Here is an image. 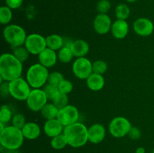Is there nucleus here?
<instances>
[{
    "label": "nucleus",
    "instance_id": "obj_40",
    "mask_svg": "<svg viewBox=\"0 0 154 153\" xmlns=\"http://www.w3.org/2000/svg\"><path fill=\"white\" fill-rule=\"evenodd\" d=\"M146 152V150L144 147L142 146H140L138 147L135 150V153H145Z\"/></svg>",
    "mask_w": 154,
    "mask_h": 153
},
{
    "label": "nucleus",
    "instance_id": "obj_19",
    "mask_svg": "<svg viewBox=\"0 0 154 153\" xmlns=\"http://www.w3.org/2000/svg\"><path fill=\"white\" fill-rule=\"evenodd\" d=\"M71 50L73 52L74 56L77 58H81V57H85V56L88 53L90 50V46L86 40L78 39L74 40L71 46Z\"/></svg>",
    "mask_w": 154,
    "mask_h": 153
},
{
    "label": "nucleus",
    "instance_id": "obj_5",
    "mask_svg": "<svg viewBox=\"0 0 154 153\" xmlns=\"http://www.w3.org/2000/svg\"><path fill=\"white\" fill-rule=\"evenodd\" d=\"M3 37L11 47L23 46L26 40V33L24 28L16 24L6 26L3 30Z\"/></svg>",
    "mask_w": 154,
    "mask_h": 153
},
{
    "label": "nucleus",
    "instance_id": "obj_2",
    "mask_svg": "<svg viewBox=\"0 0 154 153\" xmlns=\"http://www.w3.org/2000/svg\"><path fill=\"white\" fill-rule=\"evenodd\" d=\"M63 134L66 136L68 145L72 148L84 146L89 141L88 128L78 122L65 127Z\"/></svg>",
    "mask_w": 154,
    "mask_h": 153
},
{
    "label": "nucleus",
    "instance_id": "obj_25",
    "mask_svg": "<svg viewBox=\"0 0 154 153\" xmlns=\"http://www.w3.org/2000/svg\"><path fill=\"white\" fill-rule=\"evenodd\" d=\"M13 14L12 9L7 5L2 6L0 8V22L2 25H8L11 21Z\"/></svg>",
    "mask_w": 154,
    "mask_h": 153
},
{
    "label": "nucleus",
    "instance_id": "obj_4",
    "mask_svg": "<svg viewBox=\"0 0 154 153\" xmlns=\"http://www.w3.org/2000/svg\"><path fill=\"white\" fill-rule=\"evenodd\" d=\"M49 71L46 67L36 63L29 68L26 74V80L31 88H41L48 82Z\"/></svg>",
    "mask_w": 154,
    "mask_h": 153
},
{
    "label": "nucleus",
    "instance_id": "obj_16",
    "mask_svg": "<svg viewBox=\"0 0 154 153\" xmlns=\"http://www.w3.org/2000/svg\"><path fill=\"white\" fill-rule=\"evenodd\" d=\"M58 56L55 50L47 47L38 55V61L41 64L47 68L53 67L57 63Z\"/></svg>",
    "mask_w": 154,
    "mask_h": 153
},
{
    "label": "nucleus",
    "instance_id": "obj_14",
    "mask_svg": "<svg viewBox=\"0 0 154 153\" xmlns=\"http://www.w3.org/2000/svg\"><path fill=\"white\" fill-rule=\"evenodd\" d=\"M106 130L102 124L95 123L88 128V140L91 143L98 144L104 140Z\"/></svg>",
    "mask_w": 154,
    "mask_h": 153
},
{
    "label": "nucleus",
    "instance_id": "obj_3",
    "mask_svg": "<svg viewBox=\"0 0 154 153\" xmlns=\"http://www.w3.org/2000/svg\"><path fill=\"white\" fill-rule=\"evenodd\" d=\"M24 139L21 129L13 125L6 126L0 131V143L4 149L18 150L22 146Z\"/></svg>",
    "mask_w": 154,
    "mask_h": 153
},
{
    "label": "nucleus",
    "instance_id": "obj_37",
    "mask_svg": "<svg viewBox=\"0 0 154 153\" xmlns=\"http://www.w3.org/2000/svg\"><path fill=\"white\" fill-rule=\"evenodd\" d=\"M23 0H5V4L8 7L14 9H17L22 5Z\"/></svg>",
    "mask_w": 154,
    "mask_h": 153
},
{
    "label": "nucleus",
    "instance_id": "obj_32",
    "mask_svg": "<svg viewBox=\"0 0 154 153\" xmlns=\"http://www.w3.org/2000/svg\"><path fill=\"white\" fill-rule=\"evenodd\" d=\"M42 89L44 90L45 93L46 94L47 97H48V100H53V99L57 96V94L60 92L58 87L55 86L51 84H47Z\"/></svg>",
    "mask_w": 154,
    "mask_h": 153
},
{
    "label": "nucleus",
    "instance_id": "obj_33",
    "mask_svg": "<svg viewBox=\"0 0 154 153\" xmlns=\"http://www.w3.org/2000/svg\"><path fill=\"white\" fill-rule=\"evenodd\" d=\"M12 125L17 128L19 129H22L23 127L25 125L26 118L22 113H16L13 116V118L11 120Z\"/></svg>",
    "mask_w": 154,
    "mask_h": 153
},
{
    "label": "nucleus",
    "instance_id": "obj_39",
    "mask_svg": "<svg viewBox=\"0 0 154 153\" xmlns=\"http://www.w3.org/2000/svg\"><path fill=\"white\" fill-rule=\"evenodd\" d=\"M73 42H74V40H72V39L70 38H69V37L63 38V47L71 48V46H72Z\"/></svg>",
    "mask_w": 154,
    "mask_h": 153
},
{
    "label": "nucleus",
    "instance_id": "obj_21",
    "mask_svg": "<svg viewBox=\"0 0 154 153\" xmlns=\"http://www.w3.org/2000/svg\"><path fill=\"white\" fill-rule=\"evenodd\" d=\"M59 110H60L52 102V103H47L40 112L45 119L50 120L53 118H57Z\"/></svg>",
    "mask_w": 154,
    "mask_h": 153
},
{
    "label": "nucleus",
    "instance_id": "obj_22",
    "mask_svg": "<svg viewBox=\"0 0 154 153\" xmlns=\"http://www.w3.org/2000/svg\"><path fill=\"white\" fill-rule=\"evenodd\" d=\"M47 47L54 50H59L63 47V38L57 34L48 35L46 38Z\"/></svg>",
    "mask_w": 154,
    "mask_h": 153
},
{
    "label": "nucleus",
    "instance_id": "obj_43",
    "mask_svg": "<svg viewBox=\"0 0 154 153\" xmlns=\"http://www.w3.org/2000/svg\"><path fill=\"white\" fill-rule=\"evenodd\" d=\"M152 153H154V149L153 150V152H152Z\"/></svg>",
    "mask_w": 154,
    "mask_h": 153
},
{
    "label": "nucleus",
    "instance_id": "obj_30",
    "mask_svg": "<svg viewBox=\"0 0 154 153\" xmlns=\"http://www.w3.org/2000/svg\"><path fill=\"white\" fill-rule=\"evenodd\" d=\"M108 70V64L105 61L96 60L93 63V73L103 75Z\"/></svg>",
    "mask_w": 154,
    "mask_h": 153
},
{
    "label": "nucleus",
    "instance_id": "obj_26",
    "mask_svg": "<svg viewBox=\"0 0 154 153\" xmlns=\"http://www.w3.org/2000/svg\"><path fill=\"white\" fill-rule=\"evenodd\" d=\"M12 54L21 62H24L28 59L30 53L25 46H20L13 48Z\"/></svg>",
    "mask_w": 154,
    "mask_h": 153
},
{
    "label": "nucleus",
    "instance_id": "obj_7",
    "mask_svg": "<svg viewBox=\"0 0 154 153\" xmlns=\"http://www.w3.org/2000/svg\"><path fill=\"white\" fill-rule=\"evenodd\" d=\"M132 124L130 122L123 116L114 117L108 125L110 134L115 138H122L128 135Z\"/></svg>",
    "mask_w": 154,
    "mask_h": 153
},
{
    "label": "nucleus",
    "instance_id": "obj_20",
    "mask_svg": "<svg viewBox=\"0 0 154 153\" xmlns=\"http://www.w3.org/2000/svg\"><path fill=\"white\" fill-rule=\"evenodd\" d=\"M86 80L87 87L92 91H100L105 86V79L102 75L98 74L93 73Z\"/></svg>",
    "mask_w": 154,
    "mask_h": 153
},
{
    "label": "nucleus",
    "instance_id": "obj_8",
    "mask_svg": "<svg viewBox=\"0 0 154 153\" xmlns=\"http://www.w3.org/2000/svg\"><path fill=\"white\" fill-rule=\"evenodd\" d=\"M48 97L42 88H33L26 99V105L30 110L38 112L48 103Z\"/></svg>",
    "mask_w": 154,
    "mask_h": 153
},
{
    "label": "nucleus",
    "instance_id": "obj_15",
    "mask_svg": "<svg viewBox=\"0 0 154 153\" xmlns=\"http://www.w3.org/2000/svg\"><path fill=\"white\" fill-rule=\"evenodd\" d=\"M64 126L57 118L47 120L44 124V132L49 137L53 138L61 134L64 130Z\"/></svg>",
    "mask_w": 154,
    "mask_h": 153
},
{
    "label": "nucleus",
    "instance_id": "obj_17",
    "mask_svg": "<svg viewBox=\"0 0 154 153\" xmlns=\"http://www.w3.org/2000/svg\"><path fill=\"white\" fill-rule=\"evenodd\" d=\"M111 34L115 38L123 39L129 32V24L126 20H117L111 26Z\"/></svg>",
    "mask_w": 154,
    "mask_h": 153
},
{
    "label": "nucleus",
    "instance_id": "obj_12",
    "mask_svg": "<svg viewBox=\"0 0 154 153\" xmlns=\"http://www.w3.org/2000/svg\"><path fill=\"white\" fill-rule=\"evenodd\" d=\"M112 22L107 14H99L93 21V28L99 34H105L111 29Z\"/></svg>",
    "mask_w": 154,
    "mask_h": 153
},
{
    "label": "nucleus",
    "instance_id": "obj_9",
    "mask_svg": "<svg viewBox=\"0 0 154 153\" xmlns=\"http://www.w3.org/2000/svg\"><path fill=\"white\" fill-rule=\"evenodd\" d=\"M72 71L78 79L87 80L93 74V63L86 57L76 58L72 64Z\"/></svg>",
    "mask_w": 154,
    "mask_h": 153
},
{
    "label": "nucleus",
    "instance_id": "obj_6",
    "mask_svg": "<svg viewBox=\"0 0 154 153\" xmlns=\"http://www.w3.org/2000/svg\"><path fill=\"white\" fill-rule=\"evenodd\" d=\"M31 86L23 78L18 77L9 82L10 95L17 100H26L30 92Z\"/></svg>",
    "mask_w": 154,
    "mask_h": 153
},
{
    "label": "nucleus",
    "instance_id": "obj_13",
    "mask_svg": "<svg viewBox=\"0 0 154 153\" xmlns=\"http://www.w3.org/2000/svg\"><path fill=\"white\" fill-rule=\"evenodd\" d=\"M133 29L138 35L141 37H147L153 33L154 26L150 20L141 17L137 19L134 22Z\"/></svg>",
    "mask_w": 154,
    "mask_h": 153
},
{
    "label": "nucleus",
    "instance_id": "obj_10",
    "mask_svg": "<svg viewBox=\"0 0 154 153\" xmlns=\"http://www.w3.org/2000/svg\"><path fill=\"white\" fill-rule=\"evenodd\" d=\"M26 46L30 54L38 56L42 51L47 48L46 38L36 33H32L27 35L26 40Z\"/></svg>",
    "mask_w": 154,
    "mask_h": 153
},
{
    "label": "nucleus",
    "instance_id": "obj_31",
    "mask_svg": "<svg viewBox=\"0 0 154 153\" xmlns=\"http://www.w3.org/2000/svg\"><path fill=\"white\" fill-rule=\"evenodd\" d=\"M63 80H65L64 76H63V75L60 72L54 71L52 72V73H50L49 76H48V82L49 84H51V85H54L55 86L58 87L60 82Z\"/></svg>",
    "mask_w": 154,
    "mask_h": 153
},
{
    "label": "nucleus",
    "instance_id": "obj_23",
    "mask_svg": "<svg viewBox=\"0 0 154 153\" xmlns=\"http://www.w3.org/2000/svg\"><path fill=\"white\" fill-rule=\"evenodd\" d=\"M51 146L55 150L63 149L66 146H68V142L63 133L51 138Z\"/></svg>",
    "mask_w": 154,
    "mask_h": 153
},
{
    "label": "nucleus",
    "instance_id": "obj_38",
    "mask_svg": "<svg viewBox=\"0 0 154 153\" xmlns=\"http://www.w3.org/2000/svg\"><path fill=\"white\" fill-rule=\"evenodd\" d=\"M0 92H1L2 96H8L10 94V91H9V82L5 81V82H2L0 84Z\"/></svg>",
    "mask_w": 154,
    "mask_h": 153
},
{
    "label": "nucleus",
    "instance_id": "obj_24",
    "mask_svg": "<svg viewBox=\"0 0 154 153\" xmlns=\"http://www.w3.org/2000/svg\"><path fill=\"white\" fill-rule=\"evenodd\" d=\"M57 56H58V59L62 63H69L73 58L74 55L71 48L62 47L58 50Z\"/></svg>",
    "mask_w": 154,
    "mask_h": 153
},
{
    "label": "nucleus",
    "instance_id": "obj_1",
    "mask_svg": "<svg viewBox=\"0 0 154 153\" xmlns=\"http://www.w3.org/2000/svg\"><path fill=\"white\" fill-rule=\"evenodd\" d=\"M23 72V62L12 53L5 52L0 57V76L5 81H10L20 77Z\"/></svg>",
    "mask_w": 154,
    "mask_h": 153
},
{
    "label": "nucleus",
    "instance_id": "obj_29",
    "mask_svg": "<svg viewBox=\"0 0 154 153\" xmlns=\"http://www.w3.org/2000/svg\"><path fill=\"white\" fill-rule=\"evenodd\" d=\"M12 118V112L10 108L7 105H2L0 109V122L5 124L11 121Z\"/></svg>",
    "mask_w": 154,
    "mask_h": 153
},
{
    "label": "nucleus",
    "instance_id": "obj_28",
    "mask_svg": "<svg viewBox=\"0 0 154 153\" xmlns=\"http://www.w3.org/2000/svg\"><path fill=\"white\" fill-rule=\"evenodd\" d=\"M52 102L59 110H60L67 106L69 104V98H68L67 94H64L60 92L57 94V96L53 99Z\"/></svg>",
    "mask_w": 154,
    "mask_h": 153
},
{
    "label": "nucleus",
    "instance_id": "obj_35",
    "mask_svg": "<svg viewBox=\"0 0 154 153\" xmlns=\"http://www.w3.org/2000/svg\"><path fill=\"white\" fill-rule=\"evenodd\" d=\"M111 6V2L108 0H100L96 5V10L99 14H107Z\"/></svg>",
    "mask_w": 154,
    "mask_h": 153
},
{
    "label": "nucleus",
    "instance_id": "obj_18",
    "mask_svg": "<svg viewBox=\"0 0 154 153\" xmlns=\"http://www.w3.org/2000/svg\"><path fill=\"white\" fill-rule=\"evenodd\" d=\"M25 139L33 140L40 136L41 128L38 124L35 122H26L21 129Z\"/></svg>",
    "mask_w": 154,
    "mask_h": 153
},
{
    "label": "nucleus",
    "instance_id": "obj_27",
    "mask_svg": "<svg viewBox=\"0 0 154 153\" xmlns=\"http://www.w3.org/2000/svg\"><path fill=\"white\" fill-rule=\"evenodd\" d=\"M115 14L117 20H126L130 14V9L126 4H120L116 7Z\"/></svg>",
    "mask_w": 154,
    "mask_h": 153
},
{
    "label": "nucleus",
    "instance_id": "obj_42",
    "mask_svg": "<svg viewBox=\"0 0 154 153\" xmlns=\"http://www.w3.org/2000/svg\"><path fill=\"white\" fill-rule=\"evenodd\" d=\"M125 1L128 2H136L137 0H125Z\"/></svg>",
    "mask_w": 154,
    "mask_h": 153
},
{
    "label": "nucleus",
    "instance_id": "obj_36",
    "mask_svg": "<svg viewBox=\"0 0 154 153\" xmlns=\"http://www.w3.org/2000/svg\"><path fill=\"white\" fill-rule=\"evenodd\" d=\"M131 140H136L141 138V131L137 127H132L131 128L130 130H129V134L127 135Z\"/></svg>",
    "mask_w": 154,
    "mask_h": 153
},
{
    "label": "nucleus",
    "instance_id": "obj_34",
    "mask_svg": "<svg viewBox=\"0 0 154 153\" xmlns=\"http://www.w3.org/2000/svg\"><path fill=\"white\" fill-rule=\"evenodd\" d=\"M58 88L60 92L68 94L73 89V84L69 80H63L59 85Z\"/></svg>",
    "mask_w": 154,
    "mask_h": 153
},
{
    "label": "nucleus",
    "instance_id": "obj_41",
    "mask_svg": "<svg viewBox=\"0 0 154 153\" xmlns=\"http://www.w3.org/2000/svg\"><path fill=\"white\" fill-rule=\"evenodd\" d=\"M5 153H19L18 150H7L5 149Z\"/></svg>",
    "mask_w": 154,
    "mask_h": 153
},
{
    "label": "nucleus",
    "instance_id": "obj_11",
    "mask_svg": "<svg viewBox=\"0 0 154 153\" xmlns=\"http://www.w3.org/2000/svg\"><path fill=\"white\" fill-rule=\"evenodd\" d=\"M57 119L64 127L78 122L79 118V111L76 106L68 104L59 110Z\"/></svg>",
    "mask_w": 154,
    "mask_h": 153
}]
</instances>
